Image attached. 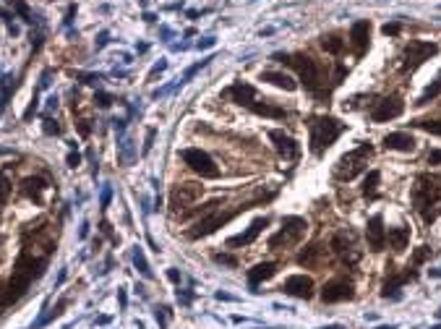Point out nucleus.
Listing matches in <instances>:
<instances>
[{
	"mask_svg": "<svg viewBox=\"0 0 441 329\" xmlns=\"http://www.w3.org/2000/svg\"><path fill=\"white\" fill-rule=\"evenodd\" d=\"M355 295V285L345 277H337V280H329L321 290V301L324 303H339V301H350Z\"/></svg>",
	"mask_w": 441,
	"mask_h": 329,
	"instance_id": "nucleus-12",
	"label": "nucleus"
},
{
	"mask_svg": "<svg viewBox=\"0 0 441 329\" xmlns=\"http://www.w3.org/2000/svg\"><path fill=\"white\" fill-rule=\"evenodd\" d=\"M282 290L287 295H293V298H311L314 295V280L311 277H305V274H293V277H287L282 285Z\"/></svg>",
	"mask_w": 441,
	"mask_h": 329,
	"instance_id": "nucleus-15",
	"label": "nucleus"
},
{
	"mask_svg": "<svg viewBox=\"0 0 441 329\" xmlns=\"http://www.w3.org/2000/svg\"><path fill=\"white\" fill-rule=\"evenodd\" d=\"M439 47L431 45V42H410L405 47V55H402V71H415L418 66H423L431 55H436Z\"/></svg>",
	"mask_w": 441,
	"mask_h": 329,
	"instance_id": "nucleus-9",
	"label": "nucleus"
},
{
	"mask_svg": "<svg viewBox=\"0 0 441 329\" xmlns=\"http://www.w3.org/2000/svg\"><path fill=\"white\" fill-rule=\"evenodd\" d=\"M413 202H415V209L420 212L423 222L431 225L441 212V186L436 178L431 175H418L415 181V188H413Z\"/></svg>",
	"mask_w": 441,
	"mask_h": 329,
	"instance_id": "nucleus-2",
	"label": "nucleus"
},
{
	"mask_svg": "<svg viewBox=\"0 0 441 329\" xmlns=\"http://www.w3.org/2000/svg\"><path fill=\"white\" fill-rule=\"evenodd\" d=\"M42 191H45V181H42V178H26V181L21 183V193L26 199L42 202Z\"/></svg>",
	"mask_w": 441,
	"mask_h": 329,
	"instance_id": "nucleus-24",
	"label": "nucleus"
},
{
	"mask_svg": "<svg viewBox=\"0 0 441 329\" xmlns=\"http://www.w3.org/2000/svg\"><path fill=\"white\" fill-rule=\"evenodd\" d=\"M269 139L274 141V149H277L285 159L300 157V144H298L290 134H285V131H269Z\"/></svg>",
	"mask_w": 441,
	"mask_h": 329,
	"instance_id": "nucleus-14",
	"label": "nucleus"
},
{
	"mask_svg": "<svg viewBox=\"0 0 441 329\" xmlns=\"http://www.w3.org/2000/svg\"><path fill=\"white\" fill-rule=\"evenodd\" d=\"M429 165H441V149H431V152H429Z\"/></svg>",
	"mask_w": 441,
	"mask_h": 329,
	"instance_id": "nucleus-35",
	"label": "nucleus"
},
{
	"mask_svg": "<svg viewBox=\"0 0 441 329\" xmlns=\"http://www.w3.org/2000/svg\"><path fill=\"white\" fill-rule=\"evenodd\" d=\"M308 128H311V152L316 157H321L337 141L339 134L345 131V123H339L332 115H316V118L308 121Z\"/></svg>",
	"mask_w": 441,
	"mask_h": 329,
	"instance_id": "nucleus-3",
	"label": "nucleus"
},
{
	"mask_svg": "<svg viewBox=\"0 0 441 329\" xmlns=\"http://www.w3.org/2000/svg\"><path fill=\"white\" fill-rule=\"evenodd\" d=\"M439 94H441V71H439V73H436V79H433V81H431V84H429V87H426V91L420 94V97H418V103H415V105H418V107H423V105H429L431 100H436Z\"/></svg>",
	"mask_w": 441,
	"mask_h": 329,
	"instance_id": "nucleus-26",
	"label": "nucleus"
},
{
	"mask_svg": "<svg viewBox=\"0 0 441 329\" xmlns=\"http://www.w3.org/2000/svg\"><path fill=\"white\" fill-rule=\"evenodd\" d=\"M97 100H100V107H107V105H110V97H107V94H100Z\"/></svg>",
	"mask_w": 441,
	"mask_h": 329,
	"instance_id": "nucleus-39",
	"label": "nucleus"
},
{
	"mask_svg": "<svg viewBox=\"0 0 441 329\" xmlns=\"http://www.w3.org/2000/svg\"><path fill=\"white\" fill-rule=\"evenodd\" d=\"M201 191H204V186H199V183H183V186H175L172 193H170V206H172V212L188 209L193 202L201 199Z\"/></svg>",
	"mask_w": 441,
	"mask_h": 329,
	"instance_id": "nucleus-10",
	"label": "nucleus"
},
{
	"mask_svg": "<svg viewBox=\"0 0 441 329\" xmlns=\"http://www.w3.org/2000/svg\"><path fill=\"white\" fill-rule=\"evenodd\" d=\"M366 238H368V249L371 251H381L386 243V230H384V217L373 215L366 225Z\"/></svg>",
	"mask_w": 441,
	"mask_h": 329,
	"instance_id": "nucleus-16",
	"label": "nucleus"
},
{
	"mask_svg": "<svg viewBox=\"0 0 441 329\" xmlns=\"http://www.w3.org/2000/svg\"><path fill=\"white\" fill-rule=\"evenodd\" d=\"M384 147L392 149V152H413L415 149V139L410 136V134H405V131H397V134H386Z\"/></svg>",
	"mask_w": 441,
	"mask_h": 329,
	"instance_id": "nucleus-20",
	"label": "nucleus"
},
{
	"mask_svg": "<svg viewBox=\"0 0 441 329\" xmlns=\"http://www.w3.org/2000/svg\"><path fill=\"white\" fill-rule=\"evenodd\" d=\"M215 261H219V264H227V267H235V264H237V259H235V256H230V254H217Z\"/></svg>",
	"mask_w": 441,
	"mask_h": 329,
	"instance_id": "nucleus-32",
	"label": "nucleus"
},
{
	"mask_svg": "<svg viewBox=\"0 0 441 329\" xmlns=\"http://www.w3.org/2000/svg\"><path fill=\"white\" fill-rule=\"evenodd\" d=\"M386 238H389V246L399 254V251H405L407 243H410V227H392Z\"/></svg>",
	"mask_w": 441,
	"mask_h": 329,
	"instance_id": "nucleus-23",
	"label": "nucleus"
},
{
	"mask_svg": "<svg viewBox=\"0 0 441 329\" xmlns=\"http://www.w3.org/2000/svg\"><path fill=\"white\" fill-rule=\"evenodd\" d=\"M162 311H165V308H162ZM162 311H157V321H159V327H168V319H165Z\"/></svg>",
	"mask_w": 441,
	"mask_h": 329,
	"instance_id": "nucleus-36",
	"label": "nucleus"
},
{
	"mask_svg": "<svg viewBox=\"0 0 441 329\" xmlns=\"http://www.w3.org/2000/svg\"><path fill=\"white\" fill-rule=\"evenodd\" d=\"M305 220L303 217H285L282 220V230L277 235L269 238V249H282V246H293L305 235Z\"/></svg>",
	"mask_w": 441,
	"mask_h": 329,
	"instance_id": "nucleus-6",
	"label": "nucleus"
},
{
	"mask_svg": "<svg viewBox=\"0 0 441 329\" xmlns=\"http://www.w3.org/2000/svg\"><path fill=\"white\" fill-rule=\"evenodd\" d=\"M371 157H373L371 144H361L358 149H352V152H348V154H342L339 162L334 165V175H337V181H352V178H358V175L368 168Z\"/></svg>",
	"mask_w": 441,
	"mask_h": 329,
	"instance_id": "nucleus-5",
	"label": "nucleus"
},
{
	"mask_svg": "<svg viewBox=\"0 0 441 329\" xmlns=\"http://www.w3.org/2000/svg\"><path fill=\"white\" fill-rule=\"evenodd\" d=\"M134 264H136V269L144 274V277H152V269H149V264H147V259H144V251L141 249L134 251Z\"/></svg>",
	"mask_w": 441,
	"mask_h": 329,
	"instance_id": "nucleus-30",
	"label": "nucleus"
},
{
	"mask_svg": "<svg viewBox=\"0 0 441 329\" xmlns=\"http://www.w3.org/2000/svg\"><path fill=\"white\" fill-rule=\"evenodd\" d=\"M399 29H402V26H399V24H386L384 29H381V32H384L386 37H395V35H399Z\"/></svg>",
	"mask_w": 441,
	"mask_h": 329,
	"instance_id": "nucleus-34",
	"label": "nucleus"
},
{
	"mask_svg": "<svg viewBox=\"0 0 441 329\" xmlns=\"http://www.w3.org/2000/svg\"><path fill=\"white\" fill-rule=\"evenodd\" d=\"M240 209H249V206H237V209H233V212H215V215H209V217H201V220L196 222V227L188 233V238L196 240V238H204V235H212L217 227L227 225V222H230Z\"/></svg>",
	"mask_w": 441,
	"mask_h": 329,
	"instance_id": "nucleus-8",
	"label": "nucleus"
},
{
	"mask_svg": "<svg viewBox=\"0 0 441 329\" xmlns=\"http://www.w3.org/2000/svg\"><path fill=\"white\" fill-rule=\"evenodd\" d=\"M227 97H230V100H233L235 105L251 107V105L256 103V89H253L251 84H243V81H237V84H233V87L227 89Z\"/></svg>",
	"mask_w": 441,
	"mask_h": 329,
	"instance_id": "nucleus-19",
	"label": "nucleus"
},
{
	"mask_svg": "<svg viewBox=\"0 0 441 329\" xmlns=\"http://www.w3.org/2000/svg\"><path fill=\"white\" fill-rule=\"evenodd\" d=\"M371 39V21H355L350 26V42L355 47V55H363Z\"/></svg>",
	"mask_w": 441,
	"mask_h": 329,
	"instance_id": "nucleus-18",
	"label": "nucleus"
},
{
	"mask_svg": "<svg viewBox=\"0 0 441 329\" xmlns=\"http://www.w3.org/2000/svg\"><path fill=\"white\" fill-rule=\"evenodd\" d=\"M321 47H324L327 53H332V55H339L342 47H345V42H342L337 35H324L321 37Z\"/></svg>",
	"mask_w": 441,
	"mask_h": 329,
	"instance_id": "nucleus-29",
	"label": "nucleus"
},
{
	"mask_svg": "<svg viewBox=\"0 0 441 329\" xmlns=\"http://www.w3.org/2000/svg\"><path fill=\"white\" fill-rule=\"evenodd\" d=\"M68 165L76 168V165H79V154H68Z\"/></svg>",
	"mask_w": 441,
	"mask_h": 329,
	"instance_id": "nucleus-38",
	"label": "nucleus"
},
{
	"mask_svg": "<svg viewBox=\"0 0 441 329\" xmlns=\"http://www.w3.org/2000/svg\"><path fill=\"white\" fill-rule=\"evenodd\" d=\"M321 254H324L321 246H308V249L298 256V264H303V267H316L318 259H321Z\"/></svg>",
	"mask_w": 441,
	"mask_h": 329,
	"instance_id": "nucleus-27",
	"label": "nucleus"
},
{
	"mask_svg": "<svg viewBox=\"0 0 441 329\" xmlns=\"http://www.w3.org/2000/svg\"><path fill=\"white\" fill-rule=\"evenodd\" d=\"M261 81H269V84H274L277 89H285V91L298 89V84H295L287 73H280V71H267V73H261Z\"/></svg>",
	"mask_w": 441,
	"mask_h": 329,
	"instance_id": "nucleus-22",
	"label": "nucleus"
},
{
	"mask_svg": "<svg viewBox=\"0 0 441 329\" xmlns=\"http://www.w3.org/2000/svg\"><path fill=\"white\" fill-rule=\"evenodd\" d=\"M332 249L339 254V259L345 264H355L361 259V251H358V243H355V233L352 230H342L332 238Z\"/></svg>",
	"mask_w": 441,
	"mask_h": 329,
	"instance_id": "nucleus-11",
	"label": "nucleus"
},
{
	"mask_svg": "<svg viewBox=\"0 0 441 329\" xmlns=\"http://www.w3.org/2000/svg\"><path fill=\"white\" fill-rule=\"evenodd\" d=\"M267 225H269V220H267V217L253 220V222L249 225V230H246V233H240V235H233V238L227 240V246H230V249H237V246H249V243H253V240L259 238V233Z\"/></svg>",
	"mask_w": 441,
	"mask_h": 329,
	"instance_id": "nucleus-17",
	"label": "nucleus"
},
{
	"mask_svg": "<svg viewBox=\"0 0 441 329\" xmlns=\"http://www.w3.org/2000/svg\"><path fill=\"white\" fill-rule=\"evenodd\" d=\"M168 277H170V280H172V283H178V280H181V274L175 272V269H170V272H168Z\"/></svg>",
	"mask_w": 441,
	"mask_h": 329,
	"instance_id": "nucleus-40",
	"label": "nucleus"
},
{
	"mask_svg": "<svg viewBox=\"0 0 441 329\" xmlns=\"http://www.w3.org/2000/svg\"><path fill=\"white\" fill-rule=\"evenodd\" d=\"M379 181H381L379 170H371L368 175H366V183H363V196H366V199H376V191H379Z\"/></svg>",
	"mask_w": 441,
	"mask_h": 329,
	"instance_id": "nucleus-28",
	"label": "nucleus"
},
{
	"mask_svg": "<svg viewBox=\"0 0 441 329\" xmlns=\"http://www.w3.org/2000/svg\"><path fill=\"white\" fill-rule=\"evenodd\" d=\"M251 110H253L256 115L277 118V121H282V118H285V110H282V107H277V105H271V103H259V100H256V103L251 105Z\"/></svg>",
	"mask_w": 441,
	"mask_h": 329,
	"instance_id": "nucleus-25",
	"label": "nucleus"
},
{
	"mask_svg": "<svg viewBox=\"0 0 441 329\" xmlns=\"http://www.w3.org/2000/svg\"><path fill=\"white\" fill-rule=\"evenodd\" d=\"M277 60H282L287 63L290 69L298 71V76L303 81L305 89L311 91H318V87L324 84V73H321V66H318L314 57L303 55V53H295V55H274Z\"/></svg>",
	"mask_w": 441,
	"mask_h": 329,
	"instance_id": "nucleus-4",
	"label": "nucleus"
},
{
	"mask_svg": "<svg viewBox=\"0 0 441 329\" xmlns=\"http://www.w3.org/2000/svg\"><path fill=\"white\" fill-rule=\"evenodd\" d=\"M274 274H277V264H274V261H261V264H256L249 272V283L259 285L264 283V280H271Z\"/></svg>",
	"mask_w": 441,
	"mask_h": 329,
	"instance_id": "nucleus-21",
	"label": "nucleus"
},
{
	"mask_svg": "<svg viewBox=\"0 0 441 329\" xmlns=\"http://www.w3.org/2000/svg\"><path fill=\"white\" fill-rule=\"evenodd\" d=\"M45 269V256H32L29 251H24L19 261H16V267H13V274L11 280H8V290H6V301L13 303V301H19L26 290H29V285L42 274Z\"/></svg>",
	"mask_w": 441,
	"mask_h": 329,
	"instance_id": "nucleus-1",
	"label": "nucleus"
},
{
	"mask_svg": "<svg viewBox=\"0 0 441 329\" xmlns=\"http://www.w3.org/2000/svg\"><path fill=\"white\" fill-rule=\"evenodd\" d=\"M8 191H11V186H8V181L0 175V204L6 202V196H8Z\"/></svg>",
	"mask_w": 441,
	"mask_h": 329,
	"instance_id": "nucleus-33",
	"label": "nucleus"
},
{
	"mask_svg": "<svg viewBox=\"0 0 441 329\" xmlns=\"http://www.w3.org/2000/svg\"><path fill=\"white\" fill-rule=\"evenodd\" d=\"M415 125L423 128V131H429V134L441 136V121H415Z\"/></svg>",
	"mask_w": 441,
	"mask_h": 329,
	"instance_id": "nucleus-31",
	"label": "nucleus"
},
{
	"mask_svg": "<svg viewBox=\"0 0 441 329\" xmlns=\"http://www.w3.org/2000/svg\"><path fill=\"white\" fill-rule=\"evenodd\" d=\"M118 301H120V306L125 308V293H123V290H120V293H118Z\"/></svg>",
	"mask_w": 441,
	"mask_h": 329,
	"instance_id": "nucleus-41",
	"label": "nucleus"
},
{
	"mask_svg": "<svg viewBox=\"0 0 441 329\" xmlns=\"http://www.w3.org/2000/svg\"><path fill=\"white\" fill-rule=\"evenodd\" d=\"M3 306H8V301H6V290H3V285H0V311H3Z\"/></svg>",
	"mask_w": 441,
	"mask_h": 329,
	"instance_id": "nucleus-37",
	"label": "nucleus"
},
{
	"mask_svg": "<svg viewBox=\"0 0 441 329\" xmlns=\"http://www.w3.org/2000/svg\"><path fill=\"white\" fill-rule=\"evenodd\" d=\"M181 157L183 162H186L193 172H199L201 178H217V175H219V168L215 165V159L209 157L204 149H183Z\"/></svg>",
	"mask_w": 441,
	"mask_h": 329,
	"instance_id": "nucleus-7",
	"label": "nucleus"
},
{
	"mask_svg": "<svg viewBox=\"0 0 441 329\" xmlns=\"http://www.w3.org/2000/svg\"><path fill=\"white\" fill-rule=\"evenodd\" d=\"M405 110V103L399 97H384L381 103H376V107L371 110L373 123H386V121H395Z\"/></svg>",
	"mask_w": 441,
	"mask_h": 329,
	"instance_id": "nucleus-13",
	"label": "nucleus"
}]
</instances>
